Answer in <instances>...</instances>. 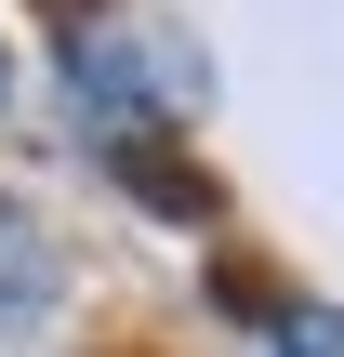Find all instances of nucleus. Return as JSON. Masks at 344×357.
Instances as JSON below:
<instances>
[{"mask_svg":"<svg viewBox=\"0 0 344 357\" xmlns=\"http://www.w3.org/2000/svg\"><path fill=\"white\" fill-rule=\"evenodd\" d=\"M0 93H13V53H0Z\"/></svg>","mask_w":344,"mask_h":357,"instance_id":"nucleus-3","label":"nucleus"},{"mask_svg":"<svg viewBox=\"0 0 344 357\" xmlns=\"http://www.w3.org/2000/svg\"><path fill=\"white\" fill-rule=\"evenodd\" d=\"M278 357H344V305H292L278 318Z\"/></svg>","mask_w":344,"mask_h":357,"instance_id":"nucleus-2","label":"nucleus"},{"mask_svg":"<svg viewBox=\"0 0 344 357\" xmlns=\"http://www.w3.org/2000/svg\"><path fill=\"white\" fill-rule=\"evenodd\" d=\"M53 278H66V265H53V238L0 199V331H13V318H40V305H53Z\"/></svg>","mask_w":344,"mask_h":357,"instance_id":"nucleus-1","label":"nucleus"}]
</instances>
